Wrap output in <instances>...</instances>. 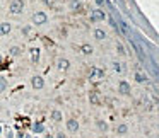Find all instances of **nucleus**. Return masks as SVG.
<instances>
[{"instance_id": "obj_2", "label": "nucleus", "mask_w": 159, "mask_h": 138, "mask_svg": "<svg viewBox=\"0 0 159 138\" xmlns=\"http://www.w3.org/2000/svg\"><path fill=\"white\" fill-rule=\"evenodd\" d=\"M31 133H33V135H41V133H45V124L43 123H34L33 126H31Z\"/></svg>"}, {"instance_id": "obj_17", "label": "nucleus", "mask_w": 159, "mask_h": 138, "mask_svg": "<svg viewBox=\"0 0 159 138\" xmlns=\"http://www.w3.org/2000/svg\"><path fill=\"white\" fill-rule=\"evenodd\" d=\"M43 2H45L46 5H51V4H53V0H43Z\"/></svg>"}, {"instance_id": "obj_10", "label": "nucleus", "mask_w": 159, "mask_h": 138, "mask_svg": "<svg viewBox=\"0 0 159 138\" xmlns=\"http://www.w3.org/2000/svg\"><path fill=\"white\" fill-rule=\"evenodd\" d=\"M53 119L55 121H62V113L60 111H53Z\"/></svg>"}, {"instance_id": "obj_16", "label": "nucleus", "mask_w": 159, "mask_h": 138, "mask_svg": "<svg viewBox=\"0 0 159 138\" xmlns=\"http://www.w3.org/2000/svg\"><path fill=\"white\" fill-rule=\"evenodd\" d=\"M43 138H55V137H53L51 133H45V137H43Z\"/></svg>"}, {"instance_id": "obj_11", "label": "nucleus", "mask_w": 159, "mask_h": 138, "mask_svg": "<svg viewBox=\"0 0 159 138\" xmlns=\"http://www.w3.org/2000/svg\"><path fill=\"white\" fill-rule=\"evenodd\" d=\"M117 133H127V126H125V124H120L117 128Z\"/></svg>"}, {"instance_id": "obj_18", "label": "nucleus", "mask_w": 159, "mask_h": 138, "mask_svg": "<svg viewBox=\"0 0 159 138\" xmlns=\"http://www.w3.org/2000/svg\"><path fill=\"white\" fill-rule=\"evenodd\" d=\"M24 138H38L36 135H24Z\"/></svg>"}, {"instance_id": "obj_3", "label": "nucleus", "mask_w": 159, "mask_h": 138, "mask_svg": "<svg viewBox=\"0 0 159 138\" xmlns=\"http://www.w3.org/2000/svg\"><path fill=\"white\" fill-rule=\"evenodd\" d=\"M67 130H69L70 133H75V131L79 130V123H77L75 119H69V121H67Z\"/></svg>"}, {"instance_id": "obj_15", "label": "nucleus", "mask_w": 159, "mask_h": 138, "mask_svg": "<svg viewBox=\"0 0 159 138\" xmlns=\"http://www.w3.org/2000/svg\"><path fill=\"white\" fill-rule=\"evenodd\" d=\"M10 53H12V55H19V49H17V48H12V49H10Z\"/></svg>"}, {"instance_id": "obj_13", "label": "nucleus", "mask_w": 159, "mask_h": 138, "mask_svg": "<svg viewBox=\"0 0 159 138\" xmlns=\"http://www.w3.org/2000/svg\"><path fill=\"white\" fill-rule=\"evenodd\" d=\"M5 138H14V131L7 130V131H5Z\"/></svg>"}, {"instance_id": "obj_14", "label": "nucleus", "mask_w": 159, "mask_h": 138, "mask_svg": "<svg viewBox=\"0 0 159 138\" xmlns=\"http://www.w3.org/2000/svg\"><path fill=\"white\" fill-rule=\"evenodd\" d=\"M55 138H67V137H65V133L60 131V133H56V135H55Z\"/></svg>"}, {"instance_id": "obj_9", "label": "nucleus", "mask_w": 159, "mask_h": 138, "mask_svg": "<svg viewBox=\"0 0 159 138\" xmlns=\"http://www.w3.org/2000/svg\"><path fill=\"white\" fill-rule=\"evenodd\" d=\"M31 55H33V62H38V58H40V51H38V49H31Z\"/></svg>"}, {"instance_id": "obj_5", "label": "nucleus", "mask_w": 159, "mask_h": 138, "mask_svg": "<svg viewBox=\"0 0 159 138\" xmlns=\"http://www.w3.org/2000/svg\"><path fill=\"white\" fill-rule=\"evenodd\" d=\"M31 82H33V87H34V89H41L43 84H45L41 77H33V80H31Z\"/></svg>"}, {"instance_id": "obj_1", "label": "nucleus", "mask_w": 159, "mask_h": 138, "mask_svg": "<svg viewBox=\"0 0 159 138\" xmlns=\"http://www.w3.org/2000/svg\"><path fill=\"white\" fill-rule=\"evenodd\" d=\"M22 9H24L22 0H12V4H10V12L12 14H19V12H22Z\"/></svg>"}, {"instance_id": "obj_4", "label": "nucleus", "mask_w": 159, "mask_h": 138, "mask_svg": "<svg viewBox=\"0 0 159 138\" xmlns=\"http://www.w3.org/2000/svg\"><path fill=\"white\" fill-rule=\"evenodd\" d=\"M33 21H34V24H43V22H46V14H43V12H38V14H34Z\"/></svg>"}, {"instance_id": "obj_8", "label": "nucleus", "mask_w": 159, "mask_h": 138, "mask_svg": "<svg viewBox=\"0 0 159 138\" xmlns=\"http://www.w3.org/2000/svg\"><path fill=\"white\" fill-rule=\"evenodd\" d=\"M97 128H99L101 131H106L108 130V124L104 123V121H97Z\"/></svg>"}, {"instance_id": "obj_19", "label": "nucleus", "mask_w": 159, "mask_h": 138, "mask_svg": "<svg viewBox=\"0 0 159 138\" xmlns=\"http://www.w3.org/2000/svg\"><path fill=\"white\" fill-rule=\"evenodd\" d=\"M17 138H24V133H22V131H19V133H17Z\"/></svg>"}, {"instance_id": "obj_6", "label": "nucleus", "mask_w": 159, "mask_h": 138, "mask_svg": "<svg viewBox=\"0 0 159 138\" xmlns=\"http://www.w3.org/2000/svg\"><path fill=\"white\" fill-rule=\"evenodd\" d=\"M9 31H10V24H9V22L0 24V34H7Z\"/></svg>"}, {"instance_id": "obj_12", "label": "nucleus", "mask_w": 159, "mask_h": 138, "mask_svg": "<svg viewBox=\"0 0 159 138\" xmlns=\"http://www.w3.org/2000/svg\"><path fill=\"white\" fill-rule=\"evenodd\" d=\"M4 89H5V78H2V77H0V92H2Z\"/></svg>"}, {"instance_id": "obj_7", "label": "nucleus", "mask_w": 159, "mask_h": 138, "mask_svg": "<svg viewBox=\"0 0 159 138\" xmlns=\"http://www.w3.org/2000/svg\"><path fill=\"white\" fill-rule=\"evenodd\" d=\"M58 68H60V70H67V68H69V62H67V60H60V62H58Z\"/></svg>"}]
</instances>
